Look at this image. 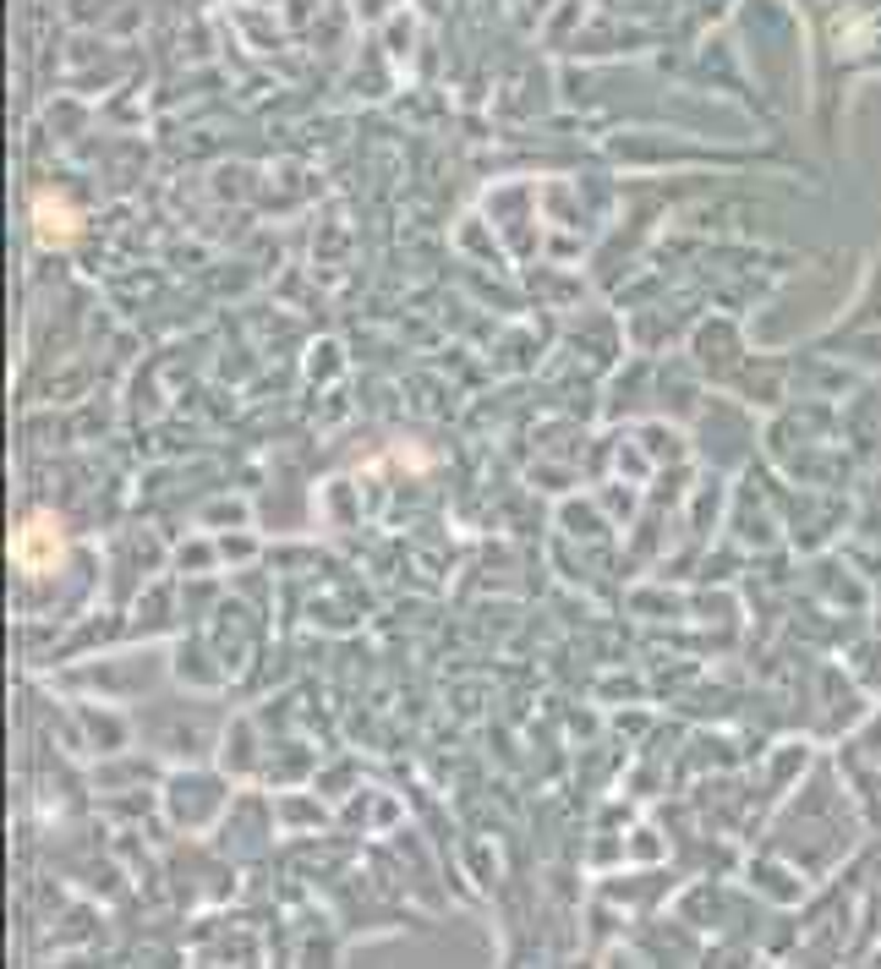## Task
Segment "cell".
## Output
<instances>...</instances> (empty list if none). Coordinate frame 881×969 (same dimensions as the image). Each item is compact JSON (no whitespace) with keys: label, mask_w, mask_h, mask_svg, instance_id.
<instances>
[{"label":"cell","mask_w":881,"mask_h":969,"mask_svg":"<svg viewBox=\"0 0 881 969\" xmlns=\"http://www.w3.org/2000/svg\"><path fill=\"white\" fill-rule=\"evenodd\" d=\"M17 559H22L28 570H50V564L61 559V538H55V527H50V521L22 527V532H17Z\"/></svg>","instance_id":"obj_1"},{"label":"cell","mask_w":881,"mask_h":969,"mask_svg":"<svg viewBox=\"0 0 881 969\" xmlns=\"http://www.w3.org/2000/svg\"><path fill=\"white\" fill-rule=\"evenodd\" d=\"M39 236H44V241H72V236H77V219H72V209H66V204L39 198Z\"/></svg>","instance_id":"obj_2"}]
</instances>
